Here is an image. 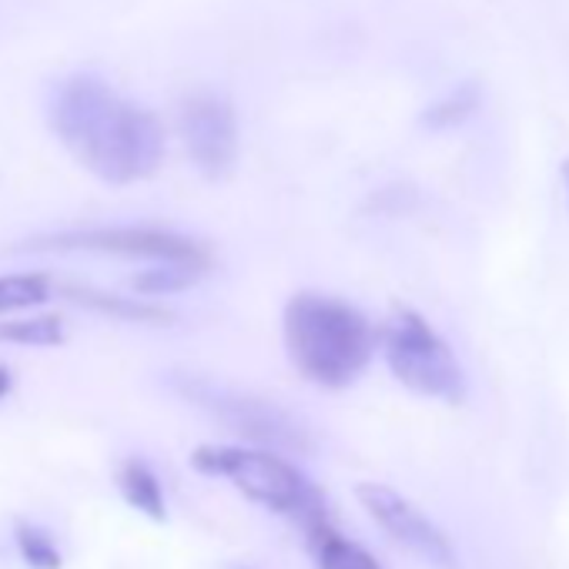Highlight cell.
<instances>
[{
	"instance_id": "4fadbf2b",
	"label": "cell",
	"mask_w": 569,
	"mask_h": 569,
	"mask_svg": "<svg viewBox=\"0 0 569 569\" xmlns=\"http://www.w3.org/2000/svg\"><path fill=\"white\" fill-rule=\"evenodd\" d=\"M68 332L58 316H0V346L54 349L64 346Z\"/></svg>"
},
{
	"instance_id": "ba28073f",
	"label": "cell",
	"mask_w": 569,
	"mask_h": 569,
	"mask_svg": "<svg viewBox=\"0 0 569 569\" xmlns=\"http://www.w3.org/2000/svg\"><path fill=\"white\" fill-rule=\"evenodd\" d=\"M356 499L362 502V509L372 516V522L389 539H396L409 552L422 556L436 569H459L456 549L446 539V532L426 512H419L402 492H396L392 486H382V482H359Z\"/></svg>"
},
{
	"instance_id": "277c9868",
	"label": "cell",
	"mask_w": 569,
	"mask_h": 569,
	"mask_svg": "<svg viewBox=\"0 0 569 569\" xmlns=\"http://www.w3.org/2000/svg\"><path fill=\"white\" fill-rule=\"evenodd\" d=\"M376 349L409 392L449 406L466 399V372L456 352L416 309H392L389 319L376 329Z\"/></svg>"
},
{
	"instance_id": "30bf717a",
	"label": "cell",
	"mask_w": 569,
	"mask_h": 569,
	"mask_svg": "<svg viewBox=\"0 0 569 569\" xmlns=\"http://www.w3.org/2000/svg\"><path fill=\"white\" fill-rule=\"evenodd\" d=\"M114 486L121 492V499L141 512L151 522H164L168 519V499H164V486L158 479V472L151 469V462H144L141 456H128L118 469H114Z\"/></svg>"
},
{
	"instance_id": "9a60e30c",
	"label": "cell",
	"mask_w": 569,
	"mask_h": 569,
	"mask_svg": "<svg viewBox=\"0 0 569 569\" xmlns=\"http://www.w3.org/2000/svg\"><path fill=\"white\" fill-rule=\"evenodd\" d=\"M51 296H54V281L41 271L0 274V316L28 312L34 306H44Z\"/></svg>"
},
{
	"instance_id": "e0dca14e",
	"label": "cell",
	"mask_w": 569,
	"mask_h": 569,
	"mask_svg": "<svg viewBox=\"0 0 569 569\" xmlns=\"http://www.w3.org/2000/svg\"><path fill=\"white\" fill-rule=\"evenodd\" d=\"M11 386H14V376H11V369L0 366V399H4V396L11 392Z\"/></svg>"
},
{
	"instance_id": "8992f818",
	"label": "cell",
	"mask_w": 569,
	"mask_h": 569,
	"mask_svg": "<svg viewBox=\"0 0 569 569\" xmlns=\"http://www.w3.org/2000/svg\"><path fill=\"white\" fill-rule=\"evenodd\" d=\"M24 251H51V254H111L134 261H208L211 251L204 241L158 224H98V228H68L38 234L21 244Z\"/></svg>"
},
{
	"instance_id": "ac0fdd59",
	"label": "cell",
	"mask_w": 569,
	"mask_h": 569,
	"mask_svg": "<svg viewBox=\"0 0 569 569\" xmlns=\"http://www.w3.org/2000/svg\"><path fill=\"white\" fill-rule=\"evenodd\" d=\"M562 184H566V198H569V158L562 161Z\"/></svg>"
},
{
	"instance_id": "6da1fadb",
	"label": "cell",
	"mask_w": 569,
	"mask_h": 569,
	"mask_svg": "<svg viewBox=\"0 0 569 569\" xmlns=\"http://www.w3.org/2000/svg\"><path fill=\"white\" fill-rule=\"evenodd\" d=\"M48 124L71 158L98 181L128 188L164 164L168 138L158 114L98 74H68L48 94Z\"/></svg>"
},
{
	"instance_id": "5b68a950",
	"label": "cell",
	"mask_w": 569,
	"mask_h": 569,
	"mask_svg": "<svg viewBox=\"0 0 569 569\" xmlns=\"http://www.w3.org/2000/svg\"><path fill=\"white\" fill-rule=\"evenodd\" d=\"M171 386L181 399H188L194 409H201L204 416H211L214 422L231 429L248 446L274 449L284 456L289 452H312L309 429L292 412H284L281 406H274L254 392L228 389L221 382H208L198 376H174Z\"/></svg>"
},
{
	"instance_id": "5bb4252c",
	"label": "cell",
	"mask_w": 569,
	"mask_h": 569,
	"mask_svg": "<svg viewBox=\"0 0 569 569\" xmlns=\"http://www.w3.org/2000/svg\"><path fill=\"white\" fill-rule=\"evenodd\" d=\"M11 539H14V549L21 552V559H24L31 569H61V566H64V549H61V542H58L54 532L44 529L41 522H34V519H14Z\"/></svg>"
},
{
	"instance_id": "7c38bea8",
	"label": "cell",
	"mask_w": 569,
	"mask_h": 569,
	"mask_svg": "<svg viewBox=\"0 0 569 569\" xmlns=\"http://www.w3.org/2000/svg\"><path fill=\"white\" fill-rule=\"evenodd\" d=\"M306 549L316 562V569H382V562L356 539H346L339 526L306 539Z\"/></svg>"
},
{
	"instance_id": "d6986e66",
	"label": "cell",
	"mask_w": 569,
	"mask_h": 569,
	"mask_svg": "<svg viewBox=\"0 0 569 569\" xmlns=\"http://www.w3.org/2000/svg\"><path fill=\"white\" fill-rule=\"evenodd\" d=\"M228 569H251V566H228Z\"/></svg>"
},
{
	"instance_id": "2e32d148",
	"label": "cell",
	"mask_w": 569,
	"mask_h": 569,
	"mask_svg": "<svg viewBox=\"0 0 569 569\" xmlns=\"http://www.w3.org/2000/svg\"><path fill=\"white\" fill-rule=\"evenodd\" d=\"M479 108V88L472 84H459L456 91H449L446 98H439L436 104H429L422 111V128L429 131H449L459 128L462 121L472 118V111Z\"/></svg>"
},
{
	"instance_id": "3957f363",
	"label": "cell",
	"mask_w": 569,
	"mask_h": 569,
	"mask_svg": "<svg viewBox=\"0 0 569 569\" xmlns=\"http://www.w3.org/2000/svg\"><path fill=\"white\" fill-rule=\"evenodd\" d=\"M191 466L201 476L224 479L248 502L289 522L302 542L339 526L336 509L319 482H312L289 456L261 446H198Z\"/></svg>"
},
{
	"instance_id": "8fae6325",
	"label": "cell",
	"mask_w": 569,
	"mask_h": 569,
	"mask_svg": "<svg viewBox=\"0 0 569 569\" xmlns=\"http://www.w3.org/2000/svg\"><path fill=\"white\" fill-rule=\"evenodd\" d=\"M211 271V258L208 261H151V268L138 271L131 278V289L141 299H168V296H181L188 289H194L198 281H204Z\"/></svg>"
},
{
	"instance_id": "52a82bcc",
	"label": "cell",
	"mask_w": 569,
	"mask_h": 569,
	"mask_svg": "<svg viewBox=\"0 0 569 569\" xmlns=\"http://www.w3.org/2000/svg\"><path fill=\"white\" fill-rule=\"evenodd\" d=\"M178 134L191 164L208 178L221 181L238 164L241 131L238 111L228 94L221 91H194L178 108Z\"/></svg>"
},
{
	"instance_id": "7a4b0ae2",
	"label": "cell",
	"mask_w": 569,
	"mask_h": 569,
	"mask_svg": "<svg viewBox=\"0 0 569 569\" xmlns=\"http://www.w3.org/2000/svg\"><path fill=\"white\" fill-rule=\"evenodd\" d=\"M281 339L292 369L329 392L362 379L376 356V326L339 296L299 292L281 312Z\"/></svg>"
},
{
	"instance_id": "9c48e42d",
	"label": "cell",
	"mask_w": 569,
	"mask_h": 569,
	"mask_svg": "<svg viewBox=\"0 0 569 569\" xmlns=\"http://www.w3.org/2000/svg\"><path fill=\"white\" fill-rule=\"evenodd\" d=\"M54 292L114 322H128V326H171L174 322V312H168L154 299H128L118 292L94 289V284H54Z\"/></svg>"
}]
</instances>
